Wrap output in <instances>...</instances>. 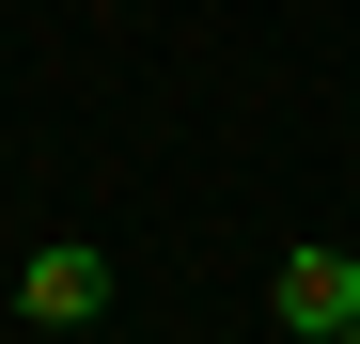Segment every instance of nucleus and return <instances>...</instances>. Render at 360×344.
Here are the masks:
<instances>
[{
  "label": "nucleus",
  "mask_w": 360,
  "mask_h": 344,
  "mask_svg": "<svg viewBox=\"0 0 360 344\" xmlns=\"http://www.w3.org/2000/svg\"><path fill=\"white\" fill-rule=\"evenodd\" d=\"M266 329H282V344H360V251L297 235V251L266 266Z\"/></svg>",
  "instance_id": "f257e3e1"
},
{
  "label": "nucleus",
  "mask_w": 360,
  "mask_h": 344,
  "mask_svg": "<svg viewBox=\"0 0 360 344\" xmlns=\"http://www.w3.org/2000/svg\"><path fill=\"white\" fill-rule=\"evenodd\" d=\"M0 313H16V329H110V251H94V235H47Z\"/></svg>",
  "instance_id": "f03ea898"
}]
</instances>
